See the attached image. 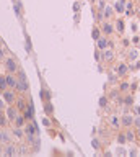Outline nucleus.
I'll use <instances>...</instances> for the list:
<instances>
[{
	"mask_svg": "<svg viewBox=\"0 0 140 157\" xmlns=\"http://www.w3.org/2000/svg\"><path fill=\"white\" fill-rule=\"evenodd\" d=\"M91 2H95V0H91Z\"/></svg>",
	"mask_w": 140,
	"mask_h": 157,
	"instance_id": "obj_44",
	"label": "nucleus"
},
{
	"mask_svg": "<svg viewBox=\"0 0 140 157\" xmlns=\"http://www.w3.org/2000/svg\"><path fill=\"white\" fill-rule=\"evenodd\" d=\"M91 144H93V147H95V149H100V141H98V139H93V141H91Z\"/></svg>",
	"mask_w": 140,
	"mask_h": 157,
	"instance_id": "obj_34",
	"label": "nucleus"
},
{
	"mask_svg": "<svg viewBox=\"0 0 140 157\" xmlns=\"http://www.w3.org/2000/svg\"><path fill=\"white\" fill-rule=\"evenodd\" d=\"M127 72H129L127 64L119 62V64H117V67H116V74H117V77H125V75H127Z\"/></svg>",
	"mask_w": 140,
	"mask_h": 157,
	"instance_id": "obj_10",
	"label": "nucleus"
},
{
	"mask_svg": "<svg viewBox=\"0 0 140 157\" xmlns=\"http://www.w3.org/2000/svg\"><path fill=\"white\" fill-rule=\"evenodd\" d=\"M18 108L15 107V105H7L5 108V115H7V120H8V123H13V120L16 118V115H18Z\"/></svg>",
	"mask_w": 140,
	"mask_h": 157,
	"instance_id": "obj_5",
	"label": "nucleus"
},
{
	"mask_svg": "<svg viewBox=\"0 0 140 157\" xmlns=\"http://www.w3.org/2000/svg\"><path fill=\"white\" fill-rule=\"evenodd\" d=\"M15 103H16L15 107L18 108V111H20V110L23 111V110L26 108V105H28V103H26V100H23V98H16V101H15Z\"/></svg>",
	"mask_w": 140,
	"mask_h": 157,
	"instance_id": "obj_19",
	"label": "nucleus"
},
{
	"mask_svg": "<svg viewBox=\"0 0 140 157\" xmlns=\"http://www.w3.org/2000/svg\"><path fill=\"white\" fill-rule=\"evenodd\" d=\"M134 126H135V128H140V115L134 118Z\"/></svg>",
	"mask_w": 140,
	"mask_h": 157,
	"instance_id": "obj_32",
	"label": "nucleus"
},
{
	"mask_svg": "<svg viewBox=\"0 0 140 157\" xmlns=\"http://www.w3.org/2000/svg\"><path fill=\"white\" fill-rule=\"evenodd\" d=\"M16 79H18V82H16L15 90L18 92V93H26V92L30 90V82H28L26 72L23 71V69H18V72H16Z\"/></svg>",
	"mask_w": 140,
	"mask_h": 157,
	"instance_id": "obj_1",
	"label": "nucleus"
},
{
	"mask_svg": "<svg viewBox=\"0 0 140 157\" xmlns=\"http://www.w3.org/2000/svg\"><path fill=\"white\" fill-rule=\"evenodd\" d=\"M108 46H109V43H108V39H106L104 36H100V38L96 39V48L100 51H104Z\"/></svg>",
	"mask_w": 140,
	"mask_h": 157,
	"instance_id": "obj_15",
	"label": "nucleus"
},
{
	"mask_svg": "<svg viewBox=\"0 0 140 157\" xmlns=\"http://www.w3.org/2000/svg\"><path fill=\"white\" fill-rule=\"evenodd\" d=\"M134 115L132 113H124L122 115V118H120V124L124 128H130V126H134Z\"/></svg>",
	"mask_w": 140,
	"mask_h": 157,
	"instance_id": "obj_6",
	"label": "nucleus"
},
{
	"mask_svg": "<svg viewBox=\"0 0 140 157\" xmlns=\"http://www.w3.org/2000/svg\"><path fill=\"white\" fill-rule=\"evenodd\" d=\"M117 142H119V144H125V142H127L125 134H119V136H117Z\"/></svg>",
	"mask_w": 140,
	"mask_h": 157,
	"instance_id": "obj_30",
	"label": "nucleus"
},
{
	"mask_svg": "<svg viewBox=\"0 0 140 157\" xmlns=\"http://www.w3.org/2000/svg\"><path fill=\"white\" fill-rule=\"evenodd\" d=\"M7 108V103L3 101V98H0V110H5Z\"/></svg>",
	"mask_w": 140,
	"mask_h": 157,
	"instance_id": "obj_35",
	"label": "nucleus"
},
{
	"mask_svg": "<svg viewBox=\"0 0 140 157\" xmlns=\"http://www.w3.org/2000/svg\"><path fill=\"white\" fill-rule=\"evenodd\" d=\"M23 115H25L26 121H31V120L34 118V108H33V105H31V103H28V105H26V108L23 110Z\"/></svg>",
	"mask_w": 140,
	"mask_h": 157,
	"instance_id": "obj_13",
	"label": "nucleus"
},
{
	"mask_svg": "<svg viewBox=\"0 0 140 157\" xmlns=\"http://www.w3.org/2000/svg\"><path fill=\"white\" fill-rule=\"evenodd\" d=\"M73 10H75V12H80V3H77V2H75V3H73Z\"/></svg>",
	"mask_w": 140,
	"mask_h": 157,
	"instance_id": "obj_39",
	"label": "nucleus"
},
{
	"mask_svg": "<svg viewBox=\"0 0 140 157\" xmlns=\"http://www.w3.org/2000/svg\"><path fill=\"white\" fill-rule=\"evenodd\" d=\"M25 136H34V134H39V129H38V124H36L34 120H31L30 123L25 124Z\"/></svg>",
	"mask_w": 140,
	"mask_h": 157,
	"instance_id": "obj_4",
	"label": "nucleus"
},
{
	"mask_svg": "<svg viewBox=\"0 0 140 157\" xmlns=\"http://www.w3.org/2000/svg\"><path fill=\"white\" fill-rule=\"evenodd\" d=\"M116 30L119 31V33L124 31V20H117V23H116Z\"/></svg>",
	"mask_w": 140,
	"mask_h": 157,
	"instance_id": "obj_27",
	"label": "nucleus"
},
{
	"mask_svg": "<svg viewBox=\"0 0 140 157\" xmlns=\"http://www.w3.org/2000/svg\"><path fill=\"white\" fill-rule=\"evenodd\" d=\"M95 57H96V61H100V59H101V51H100V49L95 52Z\"/></svg>",
	"mask_w": 140,
	"mask_h": 157,
	"instance_id": "obj_38",
	"label": "nucleus"
},
{
	"mask_svg": "<svg viewBox=\"0 0 140 157\" xmlns=\"http://www.w3.org/2000/svg\"><path fill=\"white\" fill-rule=\"evenodd\" d=\"M125 139H127V142H134L135 141V137H137V134H135L134 131H132V129H130V128H127V129H125Z\"/></svg>",
	"mask_w": 140,
	"mask_h": 157,
	"instance_id": "obj_18",
	"label": "nucleus"
},
{
	"mask_svg": "<svg viewBox=\"0 0 140 157\" xmlns=\"http://www.w3.org/2000/svg\"><path fill=\"white\" fill-rule=\"evenodd\" d=\"M26 52H31V39H30V36H26Z\"/></svg>",
	"mask_w": 140,
	"mask_h": 157,
	"instance_id": "obj_31",
	"label": "nucleus"
},
{
	"mask_svg": "<svg viewBox=\"0 0 140 157\" xmlns=\"http://www.w3.org/2000/svg\"><path fill=\"white\" fill-rule=\"evenodd\" d=\"M119 90L124 92V93H127V92L130 90V84H129V82H122V84L119 85Z\"/></svg>",
	"mask_w": 140,
	"mask_h": 157,
	"instance_id": "obj_25",
	"label": "nucleus"
},
{
	"mask_svg": "<svg viewBox=\"0 0 140 157\" xmlns=\"http://www.w3.org/2000/svg\"><path fill=\"white\" fill-rule=\"evenodd\" d=\"M100 107L101 108H106V107H108V98H106V97H101V98H100Z\"/></svg>",
	"mask_w": 140,
	"mask_h": 157,
	"instance_id": "obj_29",
	"label": "nucleus"
},
{
	"mask_svg": "<svg viewBox=\"0 0 140 157\" xmlns=\"http://www.w3.org/2000/svg\"><path fill=\"white\" fill-rule=\"evenodd\" d=\"M112 15H114V8H112V7H109V5H106L104 8H103V16H104L106 20H109Z\"/></svg>",
	"mask_w": 140,
	"mask_h": 157,
	"instance_id": "obj_17",
	"label": "nucleus"
},
{
	"mask_svg": "<svg viewBox=\"0 0 140 157\" xmlns=\"http://www.w3.org/2000/svg\"><path fill=\"white\" fill-rule=\"evenodd\" d=\"M3 156H18V149H16V146L13 144V142H8V144H5L3 146Z\"/></svg>",
	"mask_w": 140,
	"mask_h": 157,
	"instance_id": "obj_7",
	"label": "nucleus"
},
{
	"mask_svg": "<svg viewBox=\"0 0 140 157\" xmlns=\"http://www.w3.org/2000/svg\"><path fill=\"white\" fill-rule=\"evenodd\" d=\"M129 57L130 59H137V51H132V52L129 54Z\"/></svg>",
	"mask_w": 140,
	"mask_h": 157,
	"instance_id": "obj_37",
	"label": "nucleus"
},
{
	"mask_svg": "<svg viewBox=\"0 0 140 157\" xmlns=\"http://www.w3.org/2000/svg\"><path fill=\"white\" fill-rule=\"evenodd\" d=\"M114 12H117V13H124V0H119V2L116 3Z\"/></svg>",
	"mask_w": 140,
	"mask_h": 157,
	"instance_id": "obj_22",
	"label": "nucleus"
},
{
	"mask_svg": "<svg viewBox=\"0 0 140 157\" xmlns=\"http://www.w3.org/2000/svg\"><path fill=\"white\" fill-rule=\"evenodd\" d=\"M109 121H111V126H112V128H119V124H120L117 115H111V116H109Z\"/></svg>",
	"mask_w": 140,
	"mask_h": 157,
	"instance_id": "obj_21",
	"label": "nucleus"
},
{
	"mask_svg": "<svg viewBox=\"0 0 140 157\" xmlns=\"http://www.w3.org/2000/svg\"><path fill=\"white\" fill-rule=\"evenodd\" d=\"M137 136L140 137V128H137Z\"/></svg>",
	"mask_w": 140,
	"mask_h": 157,
	"instance_id": "obj_42",
	"label": "nucleus"
},
{
	"mask_svg": "<svg viewBox=\"0 0 140 157\" xmlns=\"http://www.w3.org/2000/svg\"><path fill=\"white\" fill-rule=\"evenodd\" d=\"M0 156H3V144H0Z\"/></svg>",
	"mask_w": 140,
	"mask_h": 157,
	"instance_id": "obj_41",
	"label": "nucleus"
},
{
	"mask_svg": "<svg viewBox=\"0 0 140 157\" xmlns=\"http://www.w3.org/2000/svg\"><path fill=\"white\" fill-rule=\"evenodd\" d=\"M8 88V85H7V79H5V75H0V93L3 90H7Z\"/></svg>",
	"mask_w": 140,
	"mask_h": 157,
	"instance_id": "obj_24",
	"label": "nucleus"
},
{
	"mask_svg": "<svg viewBox=\"0 0 140 157\" xmlns=\"http://www.w3.org/2000/svg\"><path fill=\"white\" fill-rule=\"evenodd\" d=\"M124 105L125 107H132V105H134V98H132V97H125L124 98Z\"/></svg>",
	"mask_w": 140,
	"mask_h": 157,
	"instance_id": "obj_28",
	"label": "nucleus"
},
{
	"mask_svg": "<svg viewBox=\"0 0 140 157\" xmlns=\"http://www.w3.org/2000/svg\"><path fill=\"white\" fill-rule=\"evenodd\" d=\"M117 154H119V156H124L125 151H124V149H117Z\"/></svg>",
	"mask_w": 140,
	"mask_h": 157,
	"instance_id": "obj_40",
	"label": "nucleus"
},
{
	"mask_svg": "<svg viewBox=\"0 0 140 157\" xmlns=\"http://www.w3.org/2000/svg\"><path fill=\"white\" fill-rule=\"evenodd\" d=\"M8 142H11V133L5 131V129H0V144H8Z\"/></svg>",
	"mask_w": 140,
	"mask_h": 157,
	"instance_id": "obj_12",
	"label": "nucleus"
},
{
	"mask_svg": "<svg viewBox=\"0 0 140 157\" xmlns=\"http://www.w3.org/2000/svg\"><path fill=\"white\" fill-rule=\"evenodd\" d=\"M3 67H5L7 72H11V74H16L18 72V69H20V64H18V61H16L13 56H8L3 59Z\"/></svg>",
	"mask_w": 140,
	"mask_h": 157,
	"instance_id": "obj_2",
	"label": "nucleus"
},
{
	"mask_svg": "<svg viewBox=\"0 0 140 157\" xmlns=\"http://www.w3.org/2000/svg\"><path fill=\"white\" fill-rule=\"evenodd\" d=\"M8 120H7V115H5V110H0V128H5Z\"/></svg>",
	"mask_w": 140,
	"mask_h": 157,
	"instance_id": "obj_20",
	"label": "nucleus"
},
{
	"mask_svg": "<svg viewBox=\"0 0 140 157\" xmlns=\"http://www.w3.org/2000/svg\"><path fill=\"white\" fill-rule=\"evenodd\" d=\"M42 124H44V126H47V128H49V126H50V121H49V118H44V120H42Z\"/></svg>",
	"mask_w": 140,
	"mask_h": 157,
	"instance_id": "obj_36",
	"label": "nucleus"
},
{
	"mask_svg": "<svg viewBox=\"0 0 140 157\" xmlns=\"http://www.w3.org/2000/svg\"><path fill=\"white\" fill-rule=\"evenodd\" d=\"M101 33H104L106 36H109V35H112L114 33V25L111 23V21H103V26H101Z\"/></svg>",
	"mask_w": 140,
	"mask_h": 157,
	"instance_id": "obj_9",
	"label": "nucleus"
},
{
	"mask_svg": "<svg viewBox=\"0 0 140 157\" xmlns=\"http://www.w3.org/2000/svg\"><path fill=\"white\" fill-rule=\"evenodd\" d=\"M0 46H2V38H0Z\"/></svg>",
	"mask_w": 140,
	"mask_h": 157,
	"instance_id": "obj_43",
	"label": "nucleus"
},
{
	"mask_svg": "<svg viewBox=\"0 0 140 157\" xmlns=\"http://www.w3.org/2000/svg\"><path fill=\"white\" fill-rule=\"evenodd\" d=\"M2 98H3V101H5L7 105H15L16 101V90L15 88H7V90L2 92Z\"/></svg>",
	"mask_w": 140,
	"mask_h": 157,
	"instance_id": "obj_3",
	"label": "nucleus"
},
{
	"mask_svg": "<svg viewBox=\"0 0 140 157\" xmlns=\"http://www.w3.org/2000/svg\"><path fill=\"white\" fill-rule=\"evenodd\" d=\"M3 59H5V51H3L2 46H0V62H3Z\"/></svg>",
	"mask_w": 140,
	"mask_h": 157,
	"instance_id": "obj_33",
	"label": "nucleus"
},
{
	"mask_svg": "<svg viewBox=\"0 0 140 157\" xmlns=\"http://www.w3.org/2000/svg\"><path fill=\"white\" fill-rule=\"evenodd\" d=\"M11 124H13V126H16V128H25V124H26V118H25V115H23V113H18Z\"/></svg>",
	"mask_w": 140,
	"mask_h": 157,
	"instance_id": "obj_11",
	"label": "nucleus"
},
{
	"mask_svg": "<svg viewBox=\"0 0 140 157\" xmlns=\"http://www.w3.org/2000/svg\"><path fill=\"white\" fill-rule=\"evenodd\" d=\"M5 79H7V85H8V88H16V82H18L16 74L7 72V74H5Z\"/></svg>",
	"mask_w": 140,
	"mask_h": 157,
	"instance_id": "obj_8",
	"label": "nucleus"
},
{
	"mask_svg": "<svg viewBox=\"0 0 140 157\" xmlns=\"http://www.w3.org/2000/svg\"><path fill=\"white\" fill-rule=\"evenodd\" d=\"M11 136L16 137V139H25V129H23V128L13 126V129H11Z\"/></svg>",
	"mask_w": 140,
	"mask_h": 157,
	"instance_id": "obj_16",
	"label": "nucleus"
},
{
	"mask_svg": "<svg viewBox=\"0 0 140 157\" xmlns=\"http://www.w3.org/2000/svg\"><path fill=\"white\" fill-rule=\"evenodd\" d=\"M101 59H103V61H112V59H114V51L106 48L104 51H101Z\"/></svg>",
	"mask_w": 140,
	"mask_h": 157,
	"instance_id": "obj_14",
	"label": "nucleus"
},
{
	"mask_svg": "<svg viewBox=\"0 0 140 157\" xmlns=\"http://www.w3.org/2000/svg\"><path fill=\"white\" fill-rule=\"evenodd\" d=\"M101 36V28H98V26H95V28H93V30H91V38H93V39H98V38H100Z\"/></svg>",
	"mask_w": 140,
	"mask_h": 157,
	"instance_id": "obj_23",
	"label": "nucleus"
},
{
	"mask_svg": "<svg viewBox=\"0 0 140 157\" xmlns=\"http://www.w3.org/2000/svg\"><path fill=\"white\" fill-rule=\"evenodd\" d=\"M44 108H46V113H47V115H52V113H54V107L49 103V100L44 101Z\"/></svg>",
	"mask_w": 140,
	"mask_h": 157,
	"instance_id": "obj_26",
	"label": "nucleus"
}]
</instances>
